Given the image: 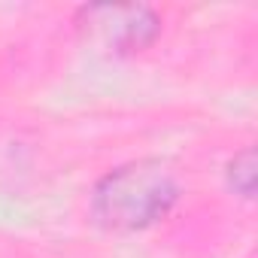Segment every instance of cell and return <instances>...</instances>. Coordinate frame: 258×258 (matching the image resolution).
Instances as JSON below:
<instances>
[{
	"label": "cell",
	"mask_w": 258,
	"mask_h": 258,
	"mask_svg": "<svg viewBox=\"0 0 258 258\" xmlns=\"http://www.w3.org/2000/svg\"><path fill=\"white\" fill-rule=\"evenodd\" d=\"M179 188L170 170L158 161H137L118 167L94 188V216L115 231H137L155 225L176 204Z\"/></svg>",
	"instance_id": "cell-1"
},
{
	"label": "cell",
	"mask_w": 258,
	"mask_h": 258,
	"mask_svg": "<svg viewBox=\"0 0 258 258\" xmlns=\"http://www.w3.org/2000/svg\"><path fill=\"white\" fill-rule=\"evenodd\" d=\"M231 185L246 198L252 195V188H255V152L252 149H243L231 161Z\"/></svg>",
	"instance_id": "cell-2"
}]
</instances>
